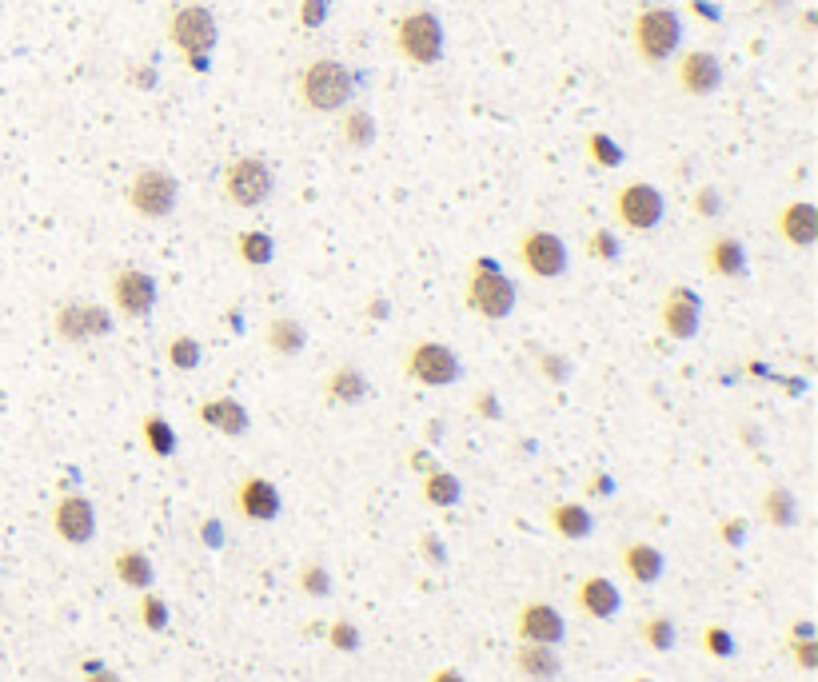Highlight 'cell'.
Returning a JSON list of instances; mask_svg holds the SVG:
<instances>
[{"label":"cell","mask_w":818,"mask_h":682,"mask_svg":"<svg viewBox=\"0 0 818 682\" xmlns=\"http://www.w3.org/2000/svg\"><path fill=\"white\" fill-rule=\"evenodd\" d=\"M296 92H300V104L312 112H344L356 96V76L348 64H340L332 56H316L300 68Z\"/></svg>","instance_id":"cell-1"},{"label":"cell","mask_w":818,"mask_h":682,"mask_svg":"<svg viewBox=\"0 0 818 682\" xmlns=\"http://www.w3.org/2000/svg\"><path fill=\"white\" fill-rule=\"evenodd\" d=\"M683 44V16L671 4H643L631 20V48L647 68L667 64Z\"/></svg>","instance_id":"cell-2"},{"label":"cell","mask_w":818,"mask_h":682,"mask_svg":"<svg viewBox=\"0 0 818 682\" xmlns=\"http://www.w3.org/2000/svg\"><path fill=\"white\" fill-rule=\"evenodd\" d=\"M515 300H519V292L499 272V264L491 256H479L467 272V284H463V308L483 324H503L515 312Z\"/></svg>","instance_id":"cell-3"},{"label":"cell","mask_w":818,"mask_h":682,"mask_svg":"<svg viewBox=\"0 0 818 682\" xmlns=\"http://www.w3.org/2000/svg\"><path fill=\"white\" fill-rule=\"evenodd\" d=\"M164 32H168V44L180 48L196 72L208 68V52L216 48V36H220V24H216L208 4H200V0L176 4L164 20Z\"/></svg>","instance_id":"cell-4"},{"label":"cell","mask_w":818,"mask_h":682,"mask_svg":"<svg viewBox=\"0 0 818 682\" xmlns=\"http://www.w3.org/2000/svg\"><path fill=\"white\" fill-rule=\"evenodd\" d=\"M124 204H128L132 216H140L148 224H160L180 204V180L160 164H140L124 184Z\"/></svg>","instance_id":"cell-5"},{"label":"cell","mask_w":818,"mask_h":682,"mask_svg":"<svg viewBox=\"0 0 818 682\" xmlns=\"http://www.w3.org/2000/svg\"><path fill=\"white\" fill-rule=\"evenodd\" d=\"M400 371L404 379L419 383V387H451L463 379V363L455 355V347H447L443 340H431V336H419L408 343L404 359H400Z\"/></svg>","instance_id":"cell-6"},{"label":"cell","mask_w":818,"mask_h":682,"mask_svg":"<svg viewBox=\"0 0 818 682\" xmlns=\"http://www.w3.org/2000/svg\"><path fill=\"white\" fill-rule=\"evenodd\" d=\"M611 216L623 232L631 236H647L663 224L667 216V200L663 192L651 184V180H627L623 188H615V200H611Z\"/></svg>","instance_id":"cell-7"},{"label":"cell","mask_w":818,"mask_h":682,"mask_svg":"<svg viewBox=\"0 0 818 682\" xmlns=\"http://www.w3.org/2000/svg\"><path fill=\"white\" fill-rule=\"evenodd\" d=\"M276 188L272 164L264 156H236L220 176V196L232 208H260Z\"/></svg>","instance_id":"cell-8"},{"label":"cell","mask_w":818,"mask_h":682,"mask_svg":"<svg viewBox=\"0 0 818 682\" xmlns=\"http://www.w3.org/2000/svg\"><path fill=\"white\" fill-rule=\"evenodd\" d=\"M116 332V312L96 300H64L52 312V336L60 343H92Z\"/></svg>","instance_id":"cell-9"},{"label":"cell","mask_w":818,"mask_h":682,"mask_svg":"<svg viewBox=\"0 0 818 682\" xmlns=\"http://www.w3.org/2000/svg\"><path fill=\"white\" fill-rule=\"evenodd\" d=\"M515 260L531 280H563L567 276V244L559 232L547 228H527L515 236Z\"/></svg>","instance_id":"cell-10"},{"label":"cell","mask_w":818,"mask_h":682,"mask_svg":"<svg viewBox=\"0 0 818 682\" xmlns=\"http://www.w3.org/2000/svg\"><path fill=\"white\" fill-rule=\"evenodd\" d=\"M396 52L408 60V64H419V68H431L443 60V24L431 8H415L408 16L396 20Z\"/></svg>","instance_id":"cell-11"},{"label":"cell","mask_w":818,"mask_h":682,"mask_svg":"<svg viewBox=\"0 0 818 682\" xmlns=\"http://www.w3.org/2000/svg\"><path fill=\"white\" fill-rule=\"evenodd\" d=\"M108 304L120 320H148L152 308H156V276L136 268V264H124L112 272L108 280Z\"/></svg>","instance_id":"cell-12"},{"label":"cell","mask_w":818,"mask_h":682,"mask_svg":"<svg viewBox=\"0 0 818 682\" xmlns=\"http://www.w3.org/2000/svg\"><path fill=\"white\" fill-rule=\"evenodd\" d=\"M699 324H703V300L683 288V284H671L663 292V304H659V328L663 336L675 343H687L699 336Z\"/></svg>","instance_id":"cell-13"},{"label":"cell","mask_w":818,"mask_h":682,"mask_svg":"<svg viewBox=\"0 0 818 682\" xmlns=\"http://www.w3.org/2000/svg\"><path fill=\"white\" fill-rule=\"evenodd\" d=\"M675 84H679L683 96L707 100V96H715L723 88V60L711 48H691L675 64Z\"/></svg>","instance_id":"cell-14"},{"label":"cell","mask_w":818,"mask_h":682,"mask_svg":"<svg viewBox=\"0 0 818 682\" xmlns=\"http://www.w3.org/2000/svg\"><path fill=\"white\" fill-rule=\"evenodd\" d=\"M52 531L68 543V547H84L96 539V507L88 495L80 491H64L52 507Z\"/></svg>","instance_id":"cell-15"},{"label":"cell","mask_w":818,"mask_h":682,"mask_svg":"<svg viewBox=\"0 0 818 682\" xmlns=\"http://www.w3.org/2000/svg\"><path fill=\"white\" fill-rule=\"evenodd\" d=\"M699 264H703V272L711 276V280H743L747 276V248H743V240L735 236V232H711L707 240H703V248H699Z\"/></svg>","instance_id":"cell-16"},{"label":"cell","mask_w":818,"mask_h":682,"mask_svg":"<svg viewBox=\"0 0 818 682\" xmlns=\"http://www.w3.org/2000/svg\"><path fill=\"white\" fill-rule=\"evenodd\" d=\"M515 639L519 643H543V647H559L567 639V623L559 615L555 603L547 599H531L519 607L515 615Z\"/></svg>","instance_id":"cell-17"},{"label":"cell","mask_w":818,"mask_h":682,"mask_svg":"<svg viewBox=\"0 0 818 682\" xmlns=\"http://www.w3.org/2000/svg\"><path fill=\"white\" fill-rule=\"evenodd\" d=\"M320 391H324V403H328V407H360V403L372 395V379H368V371H364L356 359H344V363H336V367L324 375Z\"/></svg>","instance_id":"cell-18"},{"label":"cell","mask_w":818,"mask_h":682,"mask_svg":"<svg viewBox=\"0 0 818 682\" xmlns=\"http://www.w3.org/2000/svg\"><path fill=\"white\" fill-rule=\"evenodd\" d=\"M775 232H779V240H783L787 248H795V252L815 248L818 208L811 200H787V204H779V212H775Z\"/></svg>","instance_id":"cell-19"},{"label":"cell","mask_w":818,"mask_h":682,"mask_svg":"<svg viewBox=\"0 0 818 682\" xmlns=\"http://www.w3.org/2000/svg\"><path fill=\"white\" fill-rule=\"evenodd\" d=\"M232 499H236V511H240L248 523H272V519L280 515V507H284L276 483L264 479V475H244V479L236 483V495H232Z\"/></svg>","instance_id":"cell-20"},{"label":"cell","mask_w":818,"mask_h":682,"mask_svg":"<svg viewBox=\"0 0 818 682\" xmlns=\"http://www.w3.org/2000/svg\"><path fill=\"white\" fill-rule=\"evenodd\" d=\"M196 419H200L204 427L228 435V439H240V435H248V427H252V415H248V407H244L236 395H212V399H204V403L196 407Z\"/></svg>","instance_id":"cell-21"},{"label":"cell","mask_w":818,"mask_h":682,"mask_svg":"<svg viewBox=\"0 0 818 682\" xmlns=\"http://www.w3.org/2000/svg\"><path fill=\"white\" fill-rule=\"evenodd\" d=\"M575 607H579L587 619H615L619 607H623V595H619V587H615L607 575H587V579L575 587Z\"/></svg>","instance_id":"cell-22"},{"label":"cell","mask_w":818,"mask_h":682,"mask_svg":"<svg viewBox=\"0 0 818 682\" xmlns=\"http://www.w3.org/2000/svg\"><path fill=\"white\" fill-rule=\"evenodd\" d=\"M619 567H623V575H627L631 583L651 587V583H659V579H663L667 559H663V551H659V547H651V543L635 539V543H627V547L619 551Z\"/></svg>","instance_id":"cell-23"},{"label":"cell","mask_w":818,"mask_h":682,"mask_svg":"<svg viewBox=\"0 0 818 682\" xmlns=\"http://www.w3.org/2000/svg\"><path fill=\"white\" fill-rule=\"evenodd\" d=\"M515 671L527 682H555L563 675V659L555 647H543V643H519L515 647Z\"/></svg>","instance_id":"cell-24"},{"label":"cell","mask_w":818,"mask_h":682,"mask_svg":"<svg viewBox=\"0 0 818 682\" xmlns=\"http://www.w3.org/2000/svg\"><path fill=\"white\" fill-rule=\"evenodd\" d=\"M264 347H268L276 359H296V355H304V347H308L304 320H296V316H272V320L264 324Z\"/></svg>","instance_id":"cell-25"},{"label":"cell","mask_w":818,"mask_h":682,"mask_svg":"<svg viewBox=\"0 0 818 682\" xmlns=\"http://www.w3.org/2000/svg\"><path fill=\"white\" fill-rule=\"evenodd\" d=\"M547 527H551L563 543H583V539H591V531H595V515L587 511V503L567 499V503H555V507L547 511Z\"/></svg>","instance_id":"cell-26"},{"label":"cell","mask_w":818,"mask_h":682,"mask_svg":"<svg viewBox=\"0 0 818 682\" xmlns=\"http://www.w3.org/2000/svg\"><path fill=\"white\" fill-rule=\"evenodd\" d=\"M232 252H236V260H240L248 272H264V268L276 260V240H272L264 228H244V232H236Z\"/></svg>","instance_id":"cell-27"},{"label":"cell","mask_w":818,"mask_h":682,"mask_svg":"<svg viewBox=\"0 0 818 682\" xmlns=\"http://www.w3.org/2000/svg\"><path fill=\"white\" fill-rule=\"evenodd\" d=\"M112 575H116V583H124L128 591H148L152 579H156V567H152V559H148L140 547H124V551H116V559H112Z\"/></svg>","instance_id":"cell-28"},{"label":"cell","mask_w":818,"mask_h":682,"mask_svg":"<svg viewBox=\"0 0 818 682\" xmlns=\"http://www.w3.org/2000/svg\"><path fill=\"white\" fill-rule=\"evenodd\" d=\"M419 495L427 507H455L463 499V479L455 471H443V467H431L423 471L419 479Z\"/></svg>","instance_id":"cell-29"},{"label":"cell","mask_w":818,"mask_h":682,"mask_svg":"<svg viewBox=\"0 0 818 682\" xmlns=\"http://www.w3.org/2000/svg\"><path fill=\"white\" fill-rule=\"evenodd\" d=\"M759 515H763V523H771V527H779V531L795 527V523H799V499H795V491L771 483V487L763 491V499H759Z\"/></svg>","instance_id":"cell-30"},{"label":"cell","mask_w":818,"mask_h":682,"mask_svg":"<svg viewBox=\"0 0 818 682\" xmlns=\"http://www.w3.org/2000/svg\"><path fill=\"white\" fill-rule=\"evenodd\" d=\"M340 140H344V148H352V152L372 148V144H376V116H372L368 108H360V104H348V108H344V120H340Z\"/></svg>","instance_id":"cell-31"},{"label":"cell","mask_w":818,"mask_h":682,"mask_svg":"<svg viewBox=\"0 0 818 682\" xmlns=\"http://www.w3.org/2000/svg\"><path fill=\"white\" fill-rule=\"evenodd\" d=\"M140 443L148 447V455L172 459V451H176V427H172L160 411H148V415L140 419Z\"/></svg>","instance_id":"cell-32"},{"label":"cell","mask_w":818,"mask_h":682,"mask_svg":"<svg viewBox=\"0 0 818 682\" xmlns=\"http://www.w3.org/2000/svg\"><path fill=\"white\" fill-rule=\"evenodd\" d=\"M164 359H168L172 371L188 375V371H196V367L204 363V343L196 340L192 332H172V336L164 340Z\"/></svg>","instance_id":"cell-33"},{"label":"cell","mask_w":818,"mask_h":682,"mask_svg":"<svg viewBox=\"0 0 818 682\" xmlns=\"http://www.w3.org/2000/svg\"><path fill=\"white\" fill-rule=\"evenodd\" d=\"M635 631H639V639H643V647H651V651H659V655H667V651H675V643H679V631H675V619H671V615H659V611H651V615H643Z\"/></svg>","instance_id":"cell-34"},{"label":"cell","mask_w":818,"mask_h":682,"mask_svg":"<svg viewBox=\"0 0 818 682\" xmlns=\"http://www.w3.org/2000/svg\"><path fill=\"white\" fill-rule=\"evenodd\" d=\"M691 212H695L703 224L723 220V212H727V196H723V188H715V184H699V188L691 192Z\"/></svg>","instance_id":"cell-35"},{"label":"cell","mask_w":818,"mask_h":682,"mask_svg":"<svg viewBox=\"0 0 818 682\" xmlns=\"http://www.w3.org/2000/svg\"><path fill=\"white\" fill-rule=\"evenodd\" d=\"M587 160H591L595 168H619V164L627 160V152L615 144V136L591 132V136H587Z\"/></svg>","instance_id":"cell-36"},{"label":"cell","mask_w":818,"mask_h":682,"mask_svg":"<svg viewBox=\"0 0 818 682\" xmlns=\"http://www.w3.org/2000/svg\"><path fill=\"white\" fill-rule=\"evenodd\" d=\"M583 252H587L595 264H615L619 252H623V244H619V236H615L611 228H595V232L583 236Z\"/></svg>","instance_id":"cell-37"},{"label":"cell","mask_w":818,"mask_h":682,"mask_svg":"<svg viewBox=\"0 0 818 682\" xmlns=\"http://www.w3.org/2000/svg\"><path fill=\"white\" fill-rule=\"evenodd\" d=\"M136 615H140V627L144 631H164L168 627V603L148 587V591H140V603H136Z\"/></svg>","instance_id":"cell-38"},{"label":"cell","mask_w":818,"mask_h":682,"mask_svg":"<svg viewBox=\"0 0 818 682\" xmlns=\"http://www.w3.org/2000/svg\"><path fill=\"white\" fill-rule=\"evenodd\" d=\"M300 591H304L308 599H328V595H332V575H328V567H324L320 559H308V563L300 567Z\"/></svg>","instance_id":"cell-39"},{"label":"cell","mask_w":818,"mask_h":682,"mask_svg":"<svg viewBox=\"0 0 818 682\" xmlns=\"http://www.w3.org/2000/svg\"><path fill=\"white\" fill-rule=\"evenodd\" d=\"M699 643H703V651H707L711 659H731V655H735V635H731L727 627H719V623H707L703 635H699Z\"/></svg>","instance_id":"cell-40"},{"label":"cell","mask_w":818,"mask_h":682,"mask_svg":"<svg viewBox=\"0 0 818 682\" xmlns=\"http://www.w3.org/2000/svg\"><path fill=\"white\" fill-rule=\"evenodd\" d=\"M535 371H539L547 383H567L575 367H571V359L559 355V351H539V355H535Z\"/></svg>","instance_id":"cell-41"},{"label":"cell","mask_w":818,"mask_h":682,"mask_svg":"<svg viewBox=\"0 0 818 682\" xmlns=\"http://www.w3.org/2000/svg\"><path fill=\"white\" fill-rule=\"evenodd\" d=\"M328 643H332L336 651L352 655V651H360V627H356L352 619H336V623L328 627Z\"/></svg>","instance_id":"cell-42"},{"label":"cell","mask_w":818,"mask_h":682,"mask_svg":"<svg viewBox=\"0 0 818 682\" xmlns=\"http://www.w3.org/2000/svg\"><path fill=\"white\" fill-rule=\"evenodd\" d=\"M787 651L795 655L799 671H815V667H818V639H815V635H811V639H791V643H787Z\"/></svg>","instance_id":"cell-43"},{"label":"cell","mask_w":818,"mask_h":682,"mask_svg":"<svg viewBox=\"0 0 818 682\" xmlns=\"http://www.w3.org/2000/svg\"><path fill=\"white\" fill-rule=\"evenodd\" d=\"M328 20V0H304L300 4V24L304 28H320Z\"/></svg>","instance_id":"cell-44"},{"label":"cell","mask_w":818,"mask_h":682,"mask_svg":"<svg viewBox=\"0 0 818 682\" xmlns=\"http://www.w3.org/2000/svg\"><path fill=\"white\" fill-rule=\"evenodd\" d=\"M419 551H423V559H427V563H435V567H443V563H447V555H443V539H439V535H431V531H427V535H419Z\"/></svg>","instance_id":"cell-45"},{"label":"cell","mask_w":818,"mask_h":682,"mask_svg":"<svg viewBox=\"0 0 818 682\" xmlns=\"http://www.w3.org/2000/svg\"><path fill=\"white\" fill-rule=\"evenodd\" d=\"M743 535H747V519H727V523H719V539H723V543L739 547Z\"/></svg>","instance_id":"cell-46"},{"label":"cell","mask_w":818,"mask_h":682,"mask_svg":"<svg viewBox=\"0 0 818 682\" xmlns=\"http://www.w3.org/2000/svg\"><path fill=\"white\" fill-rule=\"evenodd\" d=\"M475 411H479V415H487V419H499V403H495L491 387H483V391L475 395Z\"/></svg>","instance_id":"cell-47"},{"label":"cell","mask_w":818,"mask_h":682,"mask_svg":"<svg viewBox=\"0 0 818 682\" xmlns=\"http://www.w3.org/2000/svg\"><path fill=\"white\" fill-rule=\"evenodd\" d=\"M128 80H132L136 88H156V68H144V64H136V68L128 72Z\"/></svg>","instance_id":"cell-48"},{"label":"cell","mask_w":818,"mask_h":682,"mask_svg":"<svg viewBox=\"0 0 818 682\" xmlns=\"http://www.w3.org/2000/svg\"><path fill=\"white\" fill-rule=\"evenodd\" d=\"M691 12H695V16H703L707 24H719V20H723V12H719L715 4H707V0H691Z\"/></svg>","instance_id":"cell-49"},{"label":"cell","mask_w":818,"mask_h":682,"mask_svg":"<svg viewBox=\"0 0 818 682\" xmlns=\"http://www.w3.org/2000/svg\"><path fill=\"white\" fill-rule=\"evenodd\" d=\"M84 671H88V679H84V682H120V675H116V671H108V667H96V663H92V667H84Z\"/></svg>","instance_id":"cell-50"},{"label":"cell","mask_w":818,"mask_h":682,"mask_svg":"<svg viewBox=\"0 0 818 682\" xmlns=\"http://www.w3.org/2000/svg\"><path fill=\"white\" fill-rule=\"evenodd\" d=\"M615 487H611V479L607 475H591V483H587V495H611Z\"/></svg>","instance_id":"cell-51"},{"label":"cell","mask_w":818,"mask_h":682,"mask_svg":"<svg viewBox=\"0 0 818 682\" xmlns=\"http://www.w3.org/2000/svg\"><path fill=\"white\" fill-rule=\"evenodd\" d=\"M427 682H467V679H463V675H459L455 667H439V671H435V675H431Z\"/></svg>","instance_id":"cell-52"},{"label":"cell","mask_w":818,"mask_h":682,"mask_svg":"<svg viewBox=\"0 0 818 682\" xmlns=\"http://www.w3.org/2000/svg\"><path fill=\"white\" fill-rule=\"evenodd\" d=\"M411 467L423 475V471H431V467H435V459H431L427 451H415V455H411Z\"/></svg>","instance_id":"cell-53"},{"label":"cell","mask_w":818,"mask_h":682,"mask_svg":"<svg viewBox=\"0 0 818 682\" xmlns=\"http://www.w3.org/2000/svg\"><path fill=\"white\" fill-rule=\"evenodd\" d=\"M631 682H655V679H631Z\"/></svg>","instance_id":"cell-54"}]
</instances>
